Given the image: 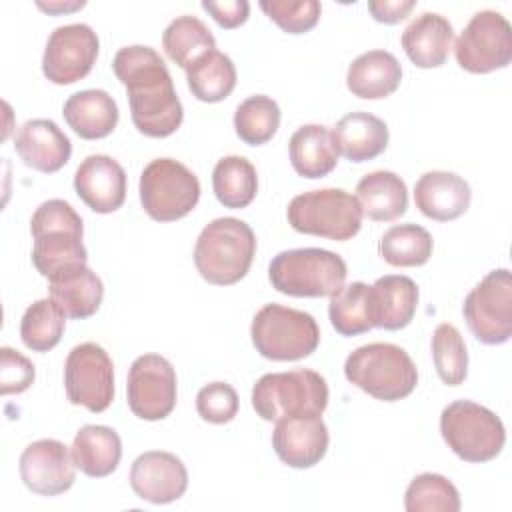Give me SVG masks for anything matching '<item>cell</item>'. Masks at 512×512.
<instances>
[{"label": "cell", "instance_id": "cell-1", "mask_svg": "<svg viewBox=\"0 0 512 512\" xmlns=\"http://www.w3.org/2000/svg\"><path fill=\"white\" fill-rule=\"evenodd\" d=\"M112 70L126 86L130 116L140 134L166 138L180 128L184 108L164 60L154 48L142 44L120 48Z\"/></svg>", "mask_w": 512, "mask_h": 512}, {"label": "cell", "instance_id": "cell-2", "mask_svg": "<svg viewBox=\"0 0 512 512\" xmlns=\"http://www.w3.org/2000/svg\"><path fill=\"white\" fill-rule=\"evenodd\" d=\"M254 230L238 218L226 216L206 224L194 244V264L198 274L214 286L240 282L254 260Z\"/></svg>", "mask_w": 512, "mask_h": 512}, {"label": "cell", "instance_id": "cell-3", "mask_svg": "<svg viewBox=\"0 0 512 512\" xmlns=\"http://www.w3.org/2000/svg\"><path fill=\"white\" fill-rule=\"evenodd\" d=\"M30 232L34 238L32 264L42 276L50 278L66 266L86 264L84 224L66 200L52 198L42 202L32 214Z\"/></svg>", "mask_w": 512, "mask_h": 512}, {"label": "cell", "instance_id": "cell-4", "mask_svg": "<svg viewBox=\"0 0 512 512\" xmlns=\"http://www.w3.org/2000/svg\"><path fill=\"white\" fill-rule=\"evenodd\" d=\"M350 384L376 400L396 402L410 396L418 384V370L408 352L390 342H372L356 348L344 362Z\"/></svg>", "mask_w": 512, "mask_h": 512}, {"label": "cell", "instance_id": "cell-5", "mask_svg": "<svg viewBox=\"0 0 512 512\" xmlns=\"http://www.w3.org/2000/svg\"><path fill=\"white\" fill-rule=\"evenodd\" d=\"M346 276L344 258L324 248L282 250L268 266L272 288L294 298H330L344 286Z\"/></svg>", "mask_w": 512, "mask_h": 512}, {"label": "cell", "instance_id": "cell-6", "mask_svg": "<svg viewBox=\"0 0 512 512\" xmlns=\"http://www.w3.org/2000/svg\"><path fill=\"white\" fill-rule=\"evenodd\" d=\"M250 336L256 352L276 362L308 358L320 344V328L312 314L276 302L254 314Z\"/></svg>", "mask_w": 512, "mask_h": 512}, {"label": "cell", "instance_id": "cell-7", "mask_svg": "<svg viewBox=\"0 0 512 512\" xmlns=\"http://www.w3.org/2000/svg\"><path fill=\"white\" fill-rule=\"evenodd\" d=\"M252 406L266 422L298 414H322L328 406V384L314 370L270 372L252 388Z\"/></svg>", "mask_w": 512, "mask_h": 512}, {"label": "cell", "instance_id": "cell-8", "mask_svg": "<svg viewBox=\"0 0 512 512\" xmlns=\"http://www.w3.org/2000/svg\"><path fill=\"white\" fill-rule=\"evenodd\" d=\"M440 434L458 458L474 464L496 458L506 444L502 420L472 400H454L442 410Z\"/></svg>", "mask_w": 512, "mask_h": 512}, {"label": "cell", "instance_id": "cell-9", "mask_svg": "<svg viewBox=\"0 0 512 512\" xmlns=\"http://www.w3.org/2000/svg\"><path fill=\"white\" fill-rule=\"evenodd\" d=\"M286 216L296 232L334 242L354 238L362 226V210L356 196L342 188H322L298 194L290 200Z\"/></svg>", "mask_w": 512, "mask_h": 512}, {"label": "cell", "instance_id": "cell-10", "mask_svg": "<svg viewBox=\"0 0 512 512\" xmlns=\"http://www.w3.org/2000/svg\"><path fill=\"white\" fill-rule=\"evenodd\" d=\"M140 202L156 222H174L188 216L200 200L196 174L174 158H156L140 174Z\"/></svg>", "mask_w": 512, "mask_h": 512}, {"label": "cell", "instance_id": "cell-11", "mask_svg": "<svg viewBox=\"0 0 512 512\" xmlns=\"http://www.w3.org/2000/svg\"><path fill=\"white\" fill-rule=\"evenodd\" d=\"M464 320L476 340L498 346L512 336V276L508 268L488 272L464 298Z\"/></svg>", "mask_w": 512, "mask_h": 512}, {"label": "cell", "instance_id": "cell-12", "mask_svg": "<svg viewBox=\"0 0 512 512\" xmlns=\"http://www.w3.org/2000/svg\"><path fill=\"white\" fill-rule=\"evenodd\" d=\"M456 62L472 74L506 68L512 60V28L496 10L476 12L454 44Z\"/></svg>", "mask_w": 512, "mask_h": 512}, {"label": "cell", "instance_id": "cell-13", "mask_svg": "<svg viewBox=\"0 0 512 512\" xmlns=\"http://www.w3.org/2000/svg\"><path fill=\"white\" fill-rule=\"evenodd\" d=\"M64 388L72 404L104 412L114 400V364L96 342L74 346L64 362Z\"/></svg>", "mask_w": 512, "mask_h": 512}, {"label": "cell", "instance_id": "cell-14", "mask_svg": "<svg viewBox=\"0 0 512 512\" xmlns=\"http://www.w3.org/2000/svg\"><path fill=\"white\" fill-rule=\"evenodd\" d=\"M128 406L134 416L154 422L164 420L176 406V372L160 354L138 356L126 382Z\"/></svg>", "mask_w": 512, "mask_h": 512}, {"label": "cell", "instance_id": "cell-15", "mask_svg": "<svg viewBox=\"0 0 512 512\" xmlns=\"http://www.w3.org/2000/svg\"><path fill=\"white\" fill-rule=\"evenodd\" d=\"M100 50L96 32L82 22L58 26L48 36L42 72L52 84H74L90 74Z\"/></svg>", "mask_w": 512, "mask_h": 512}, {"label": "cell", "instance_id": "cell-16", "mask_svg": "<svg viewBox=\"0 0 512 512\" xmlns=\"http://www.w3.org/2000/svg\"><path fill=\"white\" fill-rule=\"evenodd\" d=\"M18 468L24 486L40 496H58L70 490L76 480L72 452L54 438L28 444L20 454Z\"/></svg>", "mask_w": 512, "mask_h": 512}, {"label": "cell", "instance_id": "cell-17", "mask_svg": "<svg viewBox=\"0 0 512 512\" xmlns=\"http://www.w3.org/2000/svg\"><path fill=\"white\" fill-rule=\"evenodd\" d=\"M130 486L138 498L150 504H170L184 496L188 470L176 454L148 450L132 462Z\"/></svg>", "mask_w": 512, "mask_h": 512}, {"label": "cell", "instance_id": "cell-18", "mask_svg": "<svg viewBox=\"0 0 512 512\" xmlns=\"http://www.w3.org/2000/svg\"><path fill=\"white\" fill-rule=\"evenodd\" d=\"M328 428L322 414H298L276 422L272 448L290 468H312L328 450Z\"/></svg>", "mask_w": 512, "mask_h": 512}, {"label": "cell", "instance_id": "cell-19", "mask_svg": "<svg viewBox=\"0 0 512 512\" xmlns=\"http://www.w3.org/2000/svg\"><path fill=\"white\" fill-rule=\"evenodd\" d=\"M74 190L90 210L116 212L126 200V172L112 156H86L74 172Z\"/></svg>", "mask_w": 512, "mask_h": 512}, {"label": "cell", "instance_id": "cell-20", "mask_svg": "<svg viewBox=\"0 0 512 512\" xmlns=\"http://www.w3.org/2000/svg\"><path fill=\"white\" fill-rule=\"evenodd\" d=\"M14 150L28 168L52 174L70 160L72 144L54 120L34 118L24 122L18 130Z\"/></svg>", "mask_w": 512, "mask_h": 512}, {"label": "cell", "instance_id": "cell-21", "mask_svg": "<svg viewBox=\"0 0 512 512\" xmlns=\"http://www.w3.org/2000/svg\"><path fill=\"white\" fill-rule=\"evenodd\" d=\"M472 200L470 184L454 174L444 170H432L422 174L414 186L416 208L436 222H450L460 218Z\"/></svg>", "mask_w": 512, "mask_h": 512}, {"label": "cell", "instance_id": "cell-22", "mask_svg": "<svg viewBox=\"0 0 512 512\" xmlns=\"http://www.w3.org/2000/svg\"><path fill=\"white\" fill-rule=\"evenodd\" d=\"M50 298L68 318L84 320L98 312L104 298V284L86 264H72L48 278Z\"/></svg>", "mask_w": 512, "mask_h": 512}, {"label": "cell", "instance_id": "cell-23", "mask_svg": "<svg viewBox=\"0 0 512 512\" xmlns=\"http://www.w3.org/2000/svg\"><path fill=\"white\" fill-rule=\"evenodd\" d=\"M454 42V28L448 18L436 12H422L402 32L400 44L418 68H438L446 62Z\"/></svg>", "mask_w": 512, "mask_h": 512}, {"label": "cell", "instance_id": "cell-24", "mask_svg": "<svg viewBox=\"0 0 512 512\" xmlns=\"http://www.w3.org/2000/svg\"><path fill=\"white\" fill-rule=\"evenodd\" d=\"M332 138L338 154L350 162H366L380 156L388 146V126L370 112H350L342 116Z\"/></svg>", "mask_w": 512, "mask_h": 512}, {"label": "cell", "instance_id": "cell-25", "mask_svg": "<svg viewBox=\"0 0 512 512\" xmlns=\"http://www.w3.org/2000/svg\"><path fill=\"white\" fill-rule=\"evenodd\" d=\"M402 66L392 52L368 50L352 60L346 72L348 90L364 100H380L396 92Z\"/></svg>", "mask_w": 512, "mask_h": 512}, {"label": "cell", "instance_id": "cell-26", "mask_svg": "<svg viewBox=\"0 0 512 512\" xmlns=\"http://www.w3.org/2000/svg\"><path fill=\"white\" fill-rule=\"evenodd\" d=\"M68 126L84 140H100L118 124L116 100L106 90H80L68 96L62 108Z\"/></svg>", "mask_w": 512, "mask_h": 512}, {"label": "cell", "instance_id": "cell-27", "mask_svg": "<svg viewBox=\"0 0 512 512\" xmlns=\"http://www.w3.org/2000/svg\"><path fill=\"white\" fill-rule=\"evenodd\" d=\"M374 328L402 330L406 328L418 308V286L404 274H388L378 278L372 286Z\"/></svg>", "mask_w": 512, "mask_h": 512}, {"label": "cell", "instance_id": "cell-28", "mask_svg": "<svg viewBox=\"0 0 512 512\" xmlns=\"http://www.w3.org/2000/svg\"><path fill=\"white\" fill-rule=\"evenodd\" d=\"M70 452L82 474L90 478H104L120 464L122 440L110 426L86 424L76 432Z\"/></svg>", "mask_w": 512, "mask_h": 512}, {"label": "cell", "instance_id": "cell-29", "mask_svg": "<svg viewBox=\"0 0 512 512\" xmlns=\"http://www.w3.org/2000/svg\"><path fill=\"white\" fill-rule=\"evenodd\" d=\"M290 164L302 178H324L338 164V150L332 132L322 124L300 126L288 142Z\"/></svg>", "mask_w": 512, "mask_h": 512}, {"label": "cell", "instance_id": "cell-30", "mask_svg": "<svg viewBox=\"0 0 512 512\" xmlns=\"http://www.w3.org/2000/svg\"><path fill=\"white\" fill-rule=\"evenodd\" d=\"M356 200L362 216L374 222H392L408 208V188L404 180L390 170H374L356 184Z\"/></svg>", "mask_w": 512, "mask_h": 512}, {"label": "cell", "instance_id": "cell-31", "mask_svg": "<svg viewBox=\"0 0 512 512\" xmlns=\"http://www.w3.org/2000/svg\"><path fill=\"white\" fill-rule=\"evenodd\" d=\"M186 82L192 96L200 102H220L236 86V66L230 56L210 50L186 68Z\"/></svg>", "mask_w": 512, "mask_h": 512}, {"label": "cell", "instance_id": "cell-32", "mask_svg": "<svg viewBox=\"0 0 512 512\" xmlns=\"http://www.w3.org/2000/svg\"><path fill=\"white\" fill-rule=\"evenodd\" d=\"M212 190L224 208H246L258 192V174L244 156H224L212 170Z\"/></svg>", "mask_w": 512, "mask_h": 512}, {"label": "cell", "instance_id": "cell-33", "mask_svg": "<svg viewBox=\"0 0 512 512\" xmlns=\"http://www.w3.org/2000/svg\"><path fill=\"white\" fill-rule=\"evenodd\" d=\"M328 316L332 328L340 336H358L374 328L372 290L364 282L342 286L330 296Z\"/></svg>", "mask_w": 512, "mask_h": 512}, {"label": "cell", "instance_id": "cell-34", "mask_svg": "<svg viewBox=\"0 0 512 512\" xmlns=\"http://www.w3.org/2000/svg\"><path fill=\"white\" fill-rule=\"evenodd\" d=\"M162 46L166 56L186 70L196 58L216 50V40L200 18L184 14L166 26L162 34Z\"/></svg>", "mask_w": 512, "mask_h": 512}, {"label": "cell", "instance_id": "cell-35", "mask_svg": "<svg viewBox=\"0 0 512 512\" xmlns=\"http://www.w3.org/2000/svg\"><path fill=\"white\" fill-rule=\"evenodd\" d=\"M432 248L434 240L430 232L412 222L388 228L378 242L382 260L400 268L426 264L432 256Z\"/></svg>", "mask_w": 512, "mask_h": 512}, {"label": "cell", "instance_id": "cell-36", "mask_svg": "<svg viewBox=\"0 0 512 512\" xmlns=\"http://www.w3.org/2000/svg\"><path fill=\"white\" fill-rule=\"evenodd\" d=\"M66 328V314L52 298H40L30 304L20 320V338L32 352L52 350Z\"/></svg>", "mask_w": 512, "mask_h": 512}, {"label": "cell", "instance_id": "cell-37", "mask_svg": "<svg viewBox=\"0 0 512 512\" xmlns=\"http://www.w3.org/2000/svg\"><path fill=\"white\" fill-rule=\"evenodd\" d=\"M280 126L278 102L266 94H254L238 104L234 112V130L250 146H262Z\"/></svg>", "mask_w": 512, "mask_h": 512}, {"label": "cell", "instance_id": "cell-38", "mask_svg": "<svg viewBox=\"0 0 512 512\" xmlns=\"http://www.w3.org/2000/svg\"><path fill=\"white\" fill-rule=\"evenodd\" d=\"M404 508L408 512H458L460 494L442 474L424 472L414 476L408 484L404 492Z\"/></svg>", "mask_w": 512, "mask_h": 512}, {"label": "cell", "instance_id": "cell-39", "mask_svg": "<svg viewBox=\"0 0 512 512\" xmlns=\"http://www.w3.org/2000/svg\"><path fill=\"white\" fill-rule=\"evenodd\" d=\"M430 346L440 380L448 386H460L468 376V352L458 328L448 322L438 324Z\"/></svg>", "mask_w": 512, "mask_h": 512}, {"label": "cell", "instance_id": "cell-40", "mask_svg": "<svg viewBox=\"0 0 512 512\" xmlns=\"http://www.w3.org/2000/svg\"><path fill=\"white\" fill-rule=\"evenodd\" d=\"M260 8L288 34H304L312 30L318 24L322 12L318 0H262Z\"/></svg>", "mask_w": 512, "mask_h": 512}, {"label": "cell", "instance_id": "cell-41", "mask_svg": "<svg viewBox=\"0 0 512 512\" xmlns=\"http://www.w3.org/2000/svg\"><path fill=\"white\" fill-rule=\"evenodd\" d=\"M238 394L228 382H210L196 394L198 416L210 424H226L238 414Z\"/></svg>", "mask_w": 512, "mask_h": 512}, {"label": "cell", "instance_id": "cell-42", "mask_svg": "<svg viewBox=\"0 0 512 512\" xmlns=\"http://www.w3.org/2000/svg\"><path fill=\"white\" fill-rule=\"evenodd\" d=\"M34 376V364L24 354L10 346L0 348V392L4 396L28 390L34 382Z\"/></svg>", "mask_w": 512, "mask_h": 512}, {"label": "cell", "instance_id": "cell-43", "mask_svg": "<svg viewBox=\"0 0 512 512\" xmlns=\"http://www.w3.org/2000/svg\"><path fill=\"white\" fill-rule=\"evenodd\" d=\"M202 8L216 20L218 26L226 30L238 28L248 20V14H250V4L246 0H224V2L202 0Z\"/></svg>", "mask_w": 512, "mask_h": 512}, {"label": "cell", "instance_id": "cell-44", "mask_svg": "<svg viewBox=\"0 0 512 512\" xmlns=\"http://www.w3.org/2000/svg\"><path fill=\"white\" fill-rule=\"evenodd\" d=\"M414 6H416L414 0H370L368 2V10L372 18L382 24H398L414 10Z\"/></svg>", "mask_w": 512, "mask_h": 512}, {"label": "cell", "instance_id": "cell-45", "mask_svg": "<svg viewBox=\"0 0 512 512\" xmlns=\"http://www.w3.org/2000/svg\"><path fill=\"white\" fill-rule=\"evenodd\" d=\"M82 6H84L82 0L80 2H70V4H62V2H48V4H44V2H38V8H42L46 12H68V10H76V8H82Z\"/></svg>", "mask_w": 512, "mask_h": 512}]
</instances>
